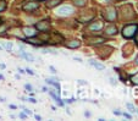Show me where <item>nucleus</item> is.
<instances>
[{
    "label": "nucleus",
    "mask_w": 138,
    "mask_h": 121,
    "mask_svg": "<svg viewBox=\"0 0 138 121\" xmlns=\"http://www.w3.org/2000/svg\"><path fill=\"white\" fill-rule=\"evenodd\" d=\"M137 31H138V25L137 23H130V25H126L122 29V36L127 39L130 38H133L136 34H137Z\"/></svg>",
    "instance_id": "f257e3e1"
},
{
    "label": "nucleus",
    "mask_w": 138,
    "mask_h": 121,
    "mask_svg": "<svg viewBox=\"0 0 138 121\" xmlns=\"http://www.w3.org/2000/svg\"><path fill=\"white\" fill-rule=\"evenodd\" d=\"M38 7H39V3H37V1H28V3H26V4L22 6V9H23L25 11H27V12H33V11H35Z\"/></svg>",
    "instance_id": "f03ea898"
},
{
    "label": "nucleus",
    "mask_w": 138,
    "mask_h": 121,
    "mask_svg": "<svg viewBox=\"0 0 138 121\" xmlns=\"http://www.w3.org/2000/svg\"><path fill=\"white\" fill-rule=\"evenodd\" d=\"M56 14H57V15H61V16H67V15L73 14V9H72L71 6L65 5V6L59 7V9H57V11H56Z\"/></svg>",
    "instance_id": "7ed1b4c3"
},
{
    "label": "nucleus",
    "mask_w": 138,
    "mask_h": 121,
    "mask_svg": "<svg viewBox=\"0 0 138 121\" xmlns=\"http://www.w3.org/2000/svg\"><path fill=\"white\" fill-rule=\"evenodd\" d=\"M35 28H37L39 32H47L48 28H49V23H48V21L37 22V23H35Z\"/></svg>",
    "instance_id": "20e7f679"
},
{
    "label": "nucleus",
    "mask_w": 138,
    "mask_h": 121,
    "mask_svg": "<svg viewBox=\"0 0 138 121\" xmlns=\"http://www.w3.org/2000/svg\"><path fill=\"white\" fill-rule=\"evenodd\" d=\"M23 33H25V36H26L27 38H34V37H37V32H35V29L32 28V27H26V28L23 29Z\"/></svg>",
    "instance_id": "39448f33"
},
{
    "label": "nucleus",
    "mask_w": 138,
    "mask_h": 121,
    "mask_svg": "<svg viewBox=\"0 0 138 121\" xmlns=\"http://www.w3.org/2000/svg\"><path fill=\"white\" fill-rule=\"evenodd\" d=\"M80 45H81V42H80V40H77V39H73V40H71V42L66 43V47L70 48V49H76Z\"/></svg>",
    "instance_id": "423d86ee"
},
{
    "label": "nucleus",
    "mask_w": 138,
    "mask_h": 121,
    "mask_svg": "<svg viewBox=\"0 0 138 121\" xmlns=\"http://www.w3.org/2000/svg\"><path fill=\"white\" fill-rule=\"evenodd\" d=\"M105 33H106V34H109V36H114V34H116V33H117V27H116V26H114V25L108 26V27H106V29H105Z\"/></svg>",
    "instance_id": "0eeeda50"
},
{
    "label": "nucleus",
    "mask_w": 138,
    "mask_h": 121,
    "mask_svg": "<svg viewBox=\"0 0 138 121\" xmlns=\"http://www.w3.org/2000/svg\"><path fill=\"white\" fill-rule=\"evenodd\" d=\"M116 11L115 10H110L109 12H106V15H105V17H106V20H108V21H114V20L116 18Z\"/></svg>",
    "instance_id": "6e6552de"
},
{
    "label": "nucleus",
    "mask_w": 138,
    "mask_h": 121,
    "mask_svg": "<svg viewBox=\"0 0 138 121\" xmlns=\"http://www.w3.org/2000/svg\"><path fill=\"white\" fill-rule=\"evenodd\" d=\"M89 64H90V65H93L97 70H100V71H103V70L105 69V66H104L103 64H99V63L94 61V60H89Z\"/></svg>",
    "instance_id": "1a4fd4ad"
},
{
    "label": "nucleus",
    "mask_w": 138,
    "mask_h": 121,
    "mask_svg": "<svg viewBox=\"0 0 138 121\" xmlns=\"http://www.w3.org/2000/svg\"><path fill=\"white\" fill-rule=\"evenodd\" d=\"M21 56L22 57H25L26 60H28L29 63H34V56L32 55V54H27V53H25V51H21Z\"/></svg>",
    "instance_id": "9d476101"
},
{
    "label": "nucleus",
    "mask_w": 138,
    "mask_h": 121,
    "mask_svg": "<svg viewBox=\"0 0 138 121\" xmlns=\"http://www.w3.org/2000/svg\"><path fill=\"white\" fill-rule=\"evenodd\" d=\"M47 83H49V85L56 87V88H57V94H60V85H59L57 82H53L51 79H47Z\"/></svg>",
    "instance_id": "9b49d317"
},
{
    "label": "nucleus",
    "mask_w": 138,
    "mask_h": 121,
    "mask_svg": "<svg viewBox=\"0 0 138 121\" xmlns=\"http://www.w3.org/2000/svg\"><path fill=\"white\" fill-rule=\"evenodd\" d=\"M60 3H61V0H51V1L47 3V5L49 7H54V6H56L57 4H60Z\"/></svg>",
    "instance_id": "f8f14e48"
},
{
    "label": "nucleus",
    "mask_w": 138,
    "mask_h": 121,
    "mask_svg": "<svg viewBox=\"0 0 138 121\" xmlns=\"http://www.w3.org/2000/svg\"><path fill=\"white\" fill-rule=\"evenodd\" d=\"M6 7H7V4H6V1L1 0V1H0V12L5 11V10H6Z\"/></svg>",
    "instance_id": "ddd939ff"
},
{
    "label": "nucleus",
    "mask_w": 138,
    "mask_h": 121,
    "mask_svg": "<svg viewBox=\"0 0 138 121\" xmlns=\"http://www.w3.org/2000/svg\"><path fill=\"white\" fill-rule=\"evenodd\" d=\"M89 40H92V43H102L104 42V38H89Z\"/></svg>",
    "instance_id": "4468645a"
},
{
    "label": "nucleus",
    "mask_w": 138,
    "mask_h": 121,
    "mask_svg": "<svg viewBox=\"0 0 138 121\" xmlns=\"http://www.w3.org/2000/svg\"><path fill=\"white\" fill-rule=\"evenodd\" d=\"M89 28H90V29H100V28H102V23H100V22L94 23V25H92Z\"/></svg>",
    "instance_id": "2eb2a0df"
},
{
    "label": "nucleus",
    "mask_w": 138,
    "mask_h": 121,
    "mask_svg": "<svg viewBox=\"0 0 138 121\" xmlns=\"http://www.w3.org/2000/svg\"><path fill=\"white\" fill-rule=\"evenodd\" d=\"M126 108H127V109H130V111H131V113H134V109H136V108H134L132 104L127 103V104H126Z\"/></svg>",
    "instance_id": "dca6fc26"
},
{
    "label": "nucleus",
    "mask_w": 138,
    "mask_h": 121,
    "mask_svg": "<svg viewBox=\"0 0 138 121\" xmlns=\"http://www.w3.org/2000/svg\"><path fill=\"white\" fill-rule=\"evenodd\" d=\"M5 48H6L9 51H11V49H12V44H11L10 42H9V43L6 42V43H5Z\"/></svg>",
    "instance_id": "f3484780"
},
{
    "label": "nucleus",
    "mask_w": 138,
    "mask_h": 121,
    "mask_svg": "<svg viewBox=\"0 0 138 121\" xmlns=\"http://www.w3.org/2000/svg\"><path fill=\"white\" fill-rule=\"evenodd\" d=\"M76 5L83 6V5H84V0H76Z\"/></svg>",
    "instance_id": "a211bd4d"
},
{
    "label": "nucleus",
    "mask_w": 138,
    "mask_h": 121,
    "mask_svg": "<svg viewBox=\"0 0 138 121\" xmlns=\"http://www.w3.org/2000/svg\"><path fill=\"white\" fill-rule=\"evenodd\" d=\"M6 28H7L6 25H1V26H0V33H4L6 31Z\"/></svg>",
    "instance_id": "6ab92c4d"
},
{
    "label": "nucleus",
    "mask_w": 138,
    "mask_h": 121,
    "mask_svg": "<svg viewBox=\"0 0 138 121\" xmlns=\"http://www.w3.org/2000/svg\"><path fill=\"white\" fill-rule=\"evenodd\" d=\"M25 88H26V89H27L28 92H32V91H33L32 86H31V85H28V83H26V85H25Z\"/></svg>",
    "instance_id": "aec40b11"
},
{
    "label": "nucleus",
    "mask_w": 138,
    "mask_h": 121,
    "mask_svg": "<svg viewBox=\"0 0 138 121\" xmlns=\"http://www.w3.org/2000/svg\"><path fill=\"white\" fill-rule=\"evenodd\" d=\"M25 71H26V72H27V73H29V75H32V76H33V75H34V72H33V71H32V70H31V69H28V67H27V69H26V70H25Z\"/></svg>",
    "instance_id": "412c9836"
},
{
    "label": "nucleus",
    "mask_w": 138,
    "mask_h": 121,
    "mask_svg": "<svg viewBox=\"0 0 138 121\" xmlns=\"http://www.w3.org/2000/svg\"><path fill=\"white\" fill-rule=\"evenodd\" d=\"M49 69H50V71H51L53 73H56V72H57V71H56V69H55L54 66H49Z\"/></svg>",
    "instance_id": "4be33fe9"
},
{
    "label": "nucleus",
    "mask_w": 138,
    "mask_h": 121,
    "mask_svg": "<svg viewBox=\"0 0 138 121\" xmlns=\"http://www.w3.org/2000/svg\"><path fill=\"white\" fill-rule=\"evenodd\" d=\"M124 116H125V117H127L128 120H131V119H132V116H131L130 114H127V113H124Z\"/></svg>",
    "instance_id": "5701e85b"
},
{
    "label": "nucleus",
    "mask_w": 138,
    "mask_h": 121,
    "mask_svg": "<svg viewBox=\"0 0 138 121\" xmlns=\"http://www.w3.org/2000/svg\"><path fill=\"white\" fill-rule=\"evenodd\" d=\"M27 100H28V102H31V103H37V100L34 98H28Z\"/></svg>",
    "instance_id": "b1692460"
},
{
    "label": "nucleus",
    "mask_w": 138,
    "mask_h": 121,
    "mask_svg": "<svg viewBox=\"0 0 138 121\" xmlns=\"http://www.w3.org/2000/svg\"><path fill=\"white\" fill-rule=\"evenodd\" d=\"M73 59L76 60V61H78V63H82V59H81V57H77V56H75Z\"/></svg>",
    "instance_id": "393cba45"
},
{
    "label": "nucleus",
    "mask_w": 138,
    "mask_h": 121,
    "mask_svg": "<svg viewBox=\"0 0 138 121\" xmlns=\"http://www.w3.org/2000/svg\"><path fill=\"white\" fill-rule=\"evenodd\" d=\"M20 117H21V119H26L27 116H26V113L23 114V113H21V114H20Z\"/></svg>",
    "instance_id": "a878e982"
},
{
    "label": "nucleus",
    "mask_w": 138,
    "mask_h": 121,
    "mask_svg": "<svg viewBox=\"0 0 138 121\" xmlns=\"http://www.w3.org/2000/svg\"><path fill=\"white\" fill-rule=\"evenodd\" d=\"M23 110H25V113H26L27 115H31V114H32V111H31V110H28V109H23Z\"/></svg>",
    "instance_id": "bb28decb"
},
{
    "label": "nucleus",
    "mask_w": 138,
    "mask_h": 121,
    "mask_svg": "<svg viewBox=\"0 0 138 121\" xmlns=\"http://www.w3.org/2000/svg\"><path fill=\"white\" fill-rule=\"evenodd\" d=\"M112 113H114L115 115H117V116H119V115H121V113H120V111H117V110H114Z\"/></svg>",
    "instance_id": "cd10ccee"
},
{
    "label": "nucleus",
    "mask_w": 138,
    "mask_h": 121,
    "mask_svg": "<svg viewBox=\"0 0 138 121\" xmlns=\"http://www.w3.org/2000/svg\"><path fill=\"white\" fill-rule=\"evenodd\" d=\"M84 116H87V117H89V116H90V113H88V111H86V113H84Z\"/></svg>",
    "instance_id": "c85d7f7f"
},
{
    "label": "nucleus",
    "mask_w": 138,
    "mask_h": 121,
    "mask_svg": "<svg viewBox=\"0 0 138 121\" xmlns=\"http://www.w3.org/2000/svg\"><path fill=\"white\" fill-rule=\"evenodd\" d=\"M0 102H1V103H4V102H5V98H3V97H0Z\"/></svg>",
    "instance_id": "c756f323"
},
{
    "label": "nucleus",
    "mask_w": 138,
    "mask_h": 121,
    "mask_svg": "<svg viewBox=\"0 0 138 121\" xmlns=\"http://www.w3.org/2000/svg\"><path fill=\"white\" fill-rule=\"evenodd\" d=\"M35 119H37V120H42V117L39 116V115H35Z\"/></svg>",
    "instance_id": "7c9ffc66"
},
{
    "label": "nucleus",
    "mask_w": 138,
    "mask_h": 121,
    "mask_svg": "<svg viewBox=\"0 0 138 121\" xmlns=\"http://www.w3.org/2000/svg\"><path fill=\"white\" fill-rule=\"evenodd\" d=\"M10 108H11V109H16L17 107H16V105H10Z\"/></svg>",
    "instance_id": "2f4dec72"
},
{
    "label": "nucleus",
    "mask_w": 138,
    "mask_h": 121,
    "mask_svg": "<svg viewBox=\"0 0 138 121\" xmlns=\"http://www.w3.org/2000/svg\"><path fill=\"white\" fill-rule=\"evenodd\" d=\"M134 82H136V83H138V76H137V77L134 78Z\"/></svg>",
    "instance_id": "473e14b6"
},
{
    "label": "nucleus",
    "mask_w": 138,
    "mask_h": 121,
    "mask_svg": "<svg viewBox=\"0 0 138 121\" xmlns=\"http://www.w3.org/2000/svg\"><path fill=\"white\" fill-rule=\"evenodd\" d=\"M136 64L138 65V55H137V57H136Z\"/></svg>",
    "instance_id": "72a5a7b5"
},
{
    "label": "nucleus",
    "mask_w": 138,
    "mask_h": 121,
    "mask_svg": "<svg viewBox=\"0 0 138 121\" xmlns=\"http://www.w3.org/2000/svg\"><path fill=\"white\" fill-rule=\"evenodd\" d=\"M4 79V77H3V75H0V81H3Z\"/></svg>",
    "instance_id": "f704fd0d"
},
{
    "label": "nucleus",
    "mask_w": 138,
    "mask_h": 121,
    "mask_svg": "<svg viewBox=\"0 0 138 121\" xmlns=\"http://www.w3.org/2000/svg\"><path fill=\"white\" fill-rule=\"evenodd\" d=\"M37 1H45V0H37Z\"/></svg>",
    "instance_id": "c9c22d12"
},
{
    "label": "nucleus",
    "mask_w": 138,
    "mask_h": 121,
    "mask_svg": "<svg viewBox=\"0 0 138 121\" xmlns=\"http://www.w3.org/2000/svg\"><path fill=\"white\" fill-rule=\"evenodd\" d=\"M0 50H3V47L1 45H0Z\"/></svg>",
    "instance_id": "e433bc0d"
}]
</instances>
